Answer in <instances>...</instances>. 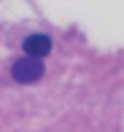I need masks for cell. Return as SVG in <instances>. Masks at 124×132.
Wrapping results in <instances>:
<instances>
[{"mask_svg": "<svg viewBox=\"0 0 124 132\" xmlns=\"http://www.w3.org/2000/svg\"><path fill=\"white\" fill-rule=\"evenodd\" d=\"M40 76H43V62H40V57L24 54V57L14 59V65H11V78L16 84H35Z\"/></svg>", "mask_w": 124, "mask_h": 132, "instance_id": "6da1fadb", "label": "cell"}, {"mask_svg": "<svg viewBox=\"0 0 124 132\" xmlns=\"http://www.w3.org/2000/svg\"><path fill=\"white\" fill-rule=\"evenodd\" d=\"M22 49H24V54H30V57H46L51 51V38L43 35V32H32V35H27L22 40Z\"/></svg>", "mask_w": 124, "mask_h": 132, "instance_id": "7a4b0ae2", "label": "cell"}]
</instances>
